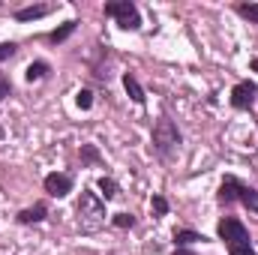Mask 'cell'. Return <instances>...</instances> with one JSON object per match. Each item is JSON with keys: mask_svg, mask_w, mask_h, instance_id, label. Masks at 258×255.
I'll return each instance as SVG.
<instances>
[{"mask_svg": "<svg viewBox=\"0 0 258 255\" xmlns=\"http://www.w3.org/2000/svg\"><path fill=\"white\" fill-rule=\"evenodd\" d=\"M99 195H102L105 201H114V198L120 195V186H117V180H111V177H102V180H99Z\"/></svg>", "mask_w": 258, "mask_h": 255, "instance_id": "13", "label": "cell"}, {"mask_svg": "<svg viewBox=\"0 0 258 255\" xmlns=\"http://www.w3.org/2000/svg\"><path fill=\"white\" fill-rule=\"evenodd\" d=\"M150 207H153L156 216H165V213H168V201H165L162 195H153V198H150Z\"/></svg>", "mask_w": 258, "mask_h": 255, "instance_id": "18", "label": "cell"}, {"mask_svg": "<svg viewBox=\"0 0 258 255\" xmlns=\"http://www.w3.org/2000/svg\"><path fill=\"white\" fill-rule=\"evenodd\" d=\"M204 240H207V237L198 234V231H192V228H177V231H174V246H177V249H186V246L204 243Z\"/></svg>", "mask_w": 258, "mask_h": 255, "instance_id": "9", "label": "cell"}, {"mask_svg": "<svg viewBox=\"0 0 258 255\" xmlns=\"http://www.w3.org/2000/svg\"><path fill=\"white\" fill-rule=\"evenodd\" d=\"M153 150H156V156H162V159H171L174 153H177V147L183 144V135H180V129L177 123L171 120V117H159L156 120V126H153Z\"/></svg>", "mask_w": 258, "mask_h": 255, "instance_id": "4", "label": "cell"}, {"mask_svg": "<svg viewBox=\"0 0 258 255\" xmlns=\"http://www.w3.org/2000/svg\"><path fill=\"white\" fill-rule=\"evenodd\" d=\"M42 186H45V192H48L51 198H63V195L72 192V177H69V174H57V171H51V174H45Z\"/></svg>", "mask_w": 258, "mask_h": 255, "instance_id": "7", "label": "cell"}, {"mask_svg": "<svg viewBox=\"0 0 258 255\" xmlns=\"http://www.w3.org/2000/svg\"><path fill=\"white\" fill-rule=\"evenodd\" d=\"M75 27H78V21H66V24H60L57 30H51V33H48V42H54V45H57V42L69 39V36L75 33Z\"/></svg>", "mask_w": 258, "mask_h": 255, "instance_id": "12", "label": "cell"}, {"mask_svg": "<svg viewBox=\"0 0 258 255\" xmlns=\"http://www.w3.org/2000/svg\"><path fill=\"white\" fill-rule=\"evenodd\" d=\"M255 93H258V87L252 84V81H237V84L231 87V108L249 111L252 102H255Z\"/></svg>", "mask_w": 258, "mask_h": 255, "instance_id": "6", "label": "cell"}, {"mask_svg": "<svg viewBox=\"0 0 258 255\" xmlns=\"http://www.w3.org/2000/svg\"><path fill=\"white\" fill-rule=\"evenodd\" d=\"M45 216H48V207H45L42 201H36L33 207H24V210L18 213V222H21V225H33V222H42Z\"/></svg>", "mask_w": 258, "mask_h": 255, "instance_id": "8", "label": "cell"}, {"mask_svg": "<svg viewBox=\"0 0 258 255\" xmlns=\"http://www.w3.org/2000/svg\"><path fill=\"white\" fill-rule=\"evenodd\" d=\"M48 12H51V6H48V3L24 6V9H18V12H15V21H36V18H45Z\"/></svg>", "mask_w": 258, "mask_h": 255, "instance_id": "10", "label": "cell"}, {"mask_svg": "<svg viewBox=\"0 0 258 255\" xmlns=\"http://www.w3.org/2000/svg\"><path fill=\"white\" fill-rule=\"evenodd\" d=\"M117 228H132L135 225V216L132 213H114V219H111Z\"/></svg>", "mask_w": 258, "mask_h": 255, "instance_id": "19", "label": "cell"}, {"mask_svg": "<svg viewBox=\"0 0 258 255\" xmlns=\"http://www.w3.org/2000/svg\"><path fill=\"white\" fill-rule=\"evenodd\" d=\"M216 234H219V240L225 243L228 255H255L252 243H249V231H246V225H243L237 216H225V219H219Z\"/></svg>", "mask_w": 258, "mask_h": 255, "instance_id": "1", "label": "cell"}, {"mask_svg": "<svg viewBox=\"0 0 258 255\" xmlns=\"http://www.w3.org/2000/svg\"><path fill=\"white\" fill-rule=\"evenodd\" d=\"M75 102H78V108H81V111L93 108V90H87V87H84V90H78V93H75Z\"/></svg>", "mask_w": 258, "mask_h": 255, "instance_id": "16", "label": "cell"}, {"mask_svg": "<svg viewBox=\"0 0 258 255\" xmlns=\"http://www.w3.org/2000/svg\"><path fill=\"white\" fill-rule=\"evenodd\" d=\"M48 75V63L45 60H36V63L27 66V72H24V78L27 81H39V78H45Z\"/></svg>", "mask_w": 258, "mask_h": 255, "instance_id": "14", "label": "cell"}, {"mask_svg": "<svg viewBox=\"0 0 258 255\" xmlns=\"http://www.w3.org/2000/svg\"><path fill=\"white\" fill-rule=\"evenodd\" d=\"M105 15L117 21V27L123 30H138L141 27V15H138V6L132 0H114V3H105Z\"/></svg>", "mask_w": 258, "mask_h": 255, "instance_id": "5", "label": "cell"}, {"mask_svg": "<svg viewBox=\"0 0 258 255\" xmlns=\"http://www.w3.org/2000/svg\"><path fill=\"white\" fill-rule=\"evenodd\" d=\"M15 51H18V45H15V42H0V63H3V60H9Z\"/></svg>", "mask_w": 258, "mask_h": 255, "instance_id": "20", "label": "cell"}, {"mask_svg": "<svg viewBox=\"0 0 258 255\" xmlns=\"http://www.w3.org/2000/svg\"><path fill=\"white\" fill-rule=\"evenodd\" d=\"M81 162H102V156L93 144H81Z\"/></svg>", "mask_w": 258, "mask_h": 255, "instance_id": "17", "label": "cell"}, {"mask_svg": "<svg viewBox=\"0 0 258 255\" xmlns=\"http://www.w3.org/2000/svg\"><path fill=\"white\" fill-rule=\"evenodd\" d=\"M123 87H126L129 99H132L135 105H144V99H147V96H144V90H141V84H138V78H135L132 72H126V75H123Z\"/></svg>", "mask_w": 258, "mask_h": 255, "instance_id": "11", "label": "cell"}, {"mask_svg": "<svg viewBox=\"0 0 258 255\" xmlns=\"http://www.w3.org/2000/svg\"><path fill=\"white\" fill-rule=\"evenodd\" d=\"M171 255H195V252H192V249H174Z\"/></svg>", "mask_w": 258, "mask_h": 255, "instance_id": "22", "label": "cell"}, {"mask_svg": "<svg viewBox=\"0 0 258 255\" xmlns=\"http://www.w3.org/2000/svg\"><path fill=\"white\" fill-rule=\"evenodd\" d=\"M78 225L87 234L99 231L105 225V204H102V198L96 192H90V189L81 192V198H78Z\"/></svg>", "mask_w": 258, "mask_h": 255, "instance_id": "3", "label": "cell"}, {"mask_svg": "<svg viewBox=\"0 0 258 255\" xmlns=\"http://www.w3.org/2000/svg\"><path fill=\"white\" fill-rule=\"evenodd\" d=\"M234 9H237V15H240V18H246V21L258 24V3H237Z\"/></svg>", "mask_w": 258, "mask_h": 255, "instance_id": "15", "label": "cell"}, {"mask_svg": "<svg viewBox=\"0 0 258 255\" xmlns=\"http://www.w3.org/2000/svg\"><path fill=\"white\" fill-rule=\"evenodd\" d=\"M216 201L219 204H234V201H240V204H246L249 210H255L258 213V189L255 186H249V183H243L240 177H234V174H228V177H222V183H219V192H216Z\"/></svg>", "mask_w": 258, "mask_h": 255, "instance_id": "2", "label": "cell"}, {"mask_svg": "<svg viewBox=\"0 0 258 255\" xmlns=\"http://www.w3.org/2000/svg\"><path fill=\"white\" fill-rule=\"evenodd\" d=\"M249 66H252V72H258V57H255V60H252Z\"/></svg>", "mask_w": 258, "mask_h": 255, "instance_id": "23", "label": "cell"}, {"mask_svg": "<svg viewBox=\"0 0 258 255\" xmlns=\"http://www.w3.org/2000/svg\"><path fill=\"white\" fill-rule=\"evenodd\" d=\"M9 93H12V84H9V78H3V75H0V99H6Z\"/></svg>", "mask_w": 258, "mask_h": 255, "instance_id": "21", "label": "cell"}]
</instances>
